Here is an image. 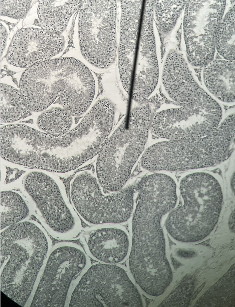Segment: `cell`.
Instances as JSON below:
<instances>
[{
  "label": "cell",
  "mask_w": 235,
  "mask_h": 307,
  "mask_svg": "<svg viewBox=\"0 0 235 307\" xmlns=\"http://www.w3.org/2000/svg\"><path fill=\"white\" fill-rule=\"evenodd\" d=\"M82 0L39 1L37 14L42 29L57 34L65 31L72 14Z\"/></svg>",
  "instance_id": "19"
},
{
  "label": "cell",
  "mask_w": 235,
  "mask_h": 307,
  "mask_svg": "<svg viewBox=\"0 0 235 307\" xmlns=\"http://www.w3.org/2000/svg\"><path fill=\"white\" fill-rule=\"evenodd\" d=\"M117 5L115 0H86L78 19L81 51L93 66L106 69L115 61L117 45Z\"/></svg>",
  "instance_id": "8"
},
{
  "label": "cell",
  "mask_w": 235,
  "mask_h": 307,
  "mask_svg": "<svg viewBox=\"0 0 235 307\" xmlns=\"http://www.w3.org/2000/svg\"><path fill=\"white\" fill-rule=\"evenodd\" d=\"M143 1H121L118 67L119 70L125 72H133Z\"/></svg>",
  "instance_id": "17"
},
{
  "label": "cell",
  "mask_w": 235,
  "mask_h": 307,
  "mask_svg": "<svg viewBox=\"0 0 235 307\" xmlns=\"http://www.w3.org/2000/svg\"><path fill=\"white\" fill-rule=\"evenodd\" d=\"M167 240L132 241L129 265L138 288L147 298L159 300L173 280Z\"/></svg>",
  "instance_id": "11"
},
{
  "label": "cell",
  "mask_w": 235,
  "mask_h": 307,
  "mask_svg": "<svg viewBox=\"0 0 235 307\" xmlns=\"http://www.w3.org/2000/svg\"><path fill=\"white\" fill-rule=\"evenodd\" d=\"M225 1H188L183 21L188 62L204 67L213 60L215 34L222 22Z\"/></svg>",
  "instance_id": "10"
},
{
  "label": "cell",
  "mask_w": 235,
  "mask_h": 307,
  "mask_svg": "<svg viewBox=\"0 0 235 307\" xmlns=\"http://www.w3.org/2000/svg\"><path fill=\"white\" fill-rule=\"evenodd\" d=\"M83 237L86 252L100 263L117 264L129 258L132 240L126 229L119 224L94 225Z\"/></svg>",
  "instance_id": "15"
},
{
  "label": "cell",
  "mask_w": 235,
  "mask_h": 307,
  "mask_svg": "<svg viewBox=\"0 0 235 307\" xmlns=\"http://www.w3.org/2000/svg\"><path fill=\"white\" fill-rule=\"evenodd\" d=\"M24 186L46 223L59 239L71 240L81 232V221L55 181L40 171L28 174Z\"/></svg>",
  "instance_id": "9"
},
{
  "label": "cell",
  "mask_w": 235,
  "mask_h": 307,
  "mask_svg": "<svg viewBox=\"0 0 235 307\" xmlns=\"http://www.w3.org/2000/svg\"><path fill=\"white\" fill-rule=\"evenodd\" d=\"M28 110L20 91L6 84L1 85V122L12 123L24 117Z\"/></svg>",
  "instance_id": "21"
},
{
  "label": "cell",
  "mask_w": 235,
  "mask_h": 307,
  "mask_svg": "<svg viewBox=\"0 0 235 307\" xmlns=\"http://www.w3.org/2000/svg\"><path fill=\"white\" fill-rule=\"evenodd\" d=\"M179 189L183 204L168 214L166 229L177 241L201 240L213 233L217 225L223 206L222 186L210 174L198 172L183 177Z\"/></svg>",
  "instance_id": "2"
},
{
  "label": "cell",
  "mask_w": 235,
  "mask_h": 307,
  "mask_svg": "<svg viewBox=\"0 0 235 307\" xmlns=\"http://www.w3.org/2000/svg\"><path fill=\"white\" fill-rule=\"evenodd\" d=\"M230 229L232 231H234V211L231 214L229 221Z\"/></svg>",
  "instance_id": "28"
},
{
  "label": "cell",
  "mask_w": 235,
  "mask_h": 307,
  "mask_svg": "<svg viewBox=\"0 0 235 307\" xmlns=\"http://www.w3.org/2000/svg\"><path fill=\"white\" fill-rule=\"evenodd\" d=\"M151 117L141 110L132 112L109 137L98 154L97 178L106 191L122 189L129 180L133 165L144 149Z\"/></svg>",
  "instance_id": "4"
},
{
  "label": "cell",
  "mask_w": 235,
  "mask_h": 307,
  "mask_svg": "<svg viewBox=\"0 0 235 307\" xmlns=\"http://www.w3.org/2000/svg\"><path fill=\"white\" fill-rule=\"evenodd\" d=\"M46 261L30 306H65L91 265L90 258L79 245L62 242L51 247Z\"/></svg>",
  "instance_id": "5"
},
{
  "label": "cell",
  "mask_w": 235,
  "mask_h": 307,
  "mask_svg": "<svg viewBox=\"0 0 235 307\" xmlns=\"http://www.w3.org/2000/svg\"><path fill=\"white\" fill-rule=\"evenodd\" d=\"M44 233L29 222L10 226L1 234V290L23 307L33 288L39 271L50 252Z\"/></svg>",
  "instance_id": "1"
},
{
  "label": "cell",
  "mask_w": 235,
  "mask_h": 307,
  "mask_svg": "<svg viewBox=\"0 0 235 307\" xmlns=\"http://www.w3.org/2000/svg\"><path fill=\"white\" fill-rule=\"evenodd\" d=\"M235 118L227 116L209 134L196 138L171 140L149 147L145 161L150 171H183L215 166L226 159L232 151Z\"/></svg>",
  "instance_id": "3"
},
{
  "label": "cell",
  "mask_w": 235,
  "mask_h": 307,
  "mask_svg": "<svg viewBox=\"0 0 235 307\" xmlns=\"http://www.w3.org/2000/svg\"><path fill=\"white\" fill-rule=\"evenodd\" d=\"M72 115L64 108L55 107L42 112L37 121L38 128L45 133L58 134L69 130Z\"/></svg>",
  "instance_id": "25"
},
{
  "label": "cell",
  "mask_w": 235,
  "mask_h": 307,
  "mask_svg": "<svg viewBox=\"0 0 235 307\" xmlns=\"http://www.w3.org/2000/svg\"><path fill=\"white\" fill-rule=\"evenodd\" d=\"M188 1L155 0L154 20L161 38L173 29Z\"/></svg>",
  "instance_id": "22"
},
{
  "label": "cell",
  "mask_w": 235,
  "mask_h": 307,
  "mask_svg": "<svg viewBox=\"0 0 235 307\" xmlns=\"http://www.w3.org/2000/svg\"><path fill=\"white\" fill-rule=\"evenodd\" d=\"M68 62V57L50 59L24 71L19 88L28 110L42 112L61 96Z\"/></svg>",
  "instance_id": "13"
},
{
  "label": "cell",
  "mask_w": 235,
  "mask_h": 307,
  "mask_svg": "<svg viewBox=\"0 0 235 307\" xmlns=\"http://www.w3.org/2000/svg\"><path fill=\"white\" fill-rule=\"evenodd\" d=\"M8 36L7 29L1 23V55L2 56L6 47Z\"/></svg>",
  "instance_id": "27"
},
{
  "label": "cell",
  "mask_w": 235,
  "mask_h": 307,
  "mask_svg": "<svg viewBox=\"0 0 235 307\" xmlns=\"http://www.w3.org/2000/svg\"><path fill=\"white\" fill-rule=\"evenodd\" d=\"M141 292L117 264L97 263L83 275L71 297L69 307H144Z\"/></svg>",
  "instance_id": "6"
},
{
  "label": "cell",
  "mask_w": 235,
  "mask_h": 307,
  "mask_svg": "<svg viewBox=\"0 0 235 307\" xmlns=\"http://www.w3.org/2000/svg\"><path fill=\"white\" fill-rule=\"evenodd\" d=\"M202 77L207 91L218 102L234 103V60L213 59L204 67Z\"/></svg>",
  "instance_id": "18"
},
{
  "label": "cell",
  "mask_w": 235,
  "mask_h": 307,
  "mask_svg": "<svg viewBox=\"0 0 235 307\" xmlns=\"http://www.w3.org/2000/svg\"><path fill=\"white\" fill-rule=\"evenodd\" d=\"M154 5L151 1L144 3L137 62L158 64L153 26Z\"/></svg>",
  "instance_id": "20"
},
{
  "label": "cell",
  "mask_w": 235,
  "mask_h": 307,
  "mask_svg": "<svg viewBox=\"0 0 235 307\" xmlns=\"http://www.w3.org/2000/svg\"><path fill=\"white\" fill-rule=\"evenodd\" d=\"M216 49L225 59H235V10L230 9L216 31Z\"/></svg>",
  "instance_id": "24"
},
{
  "label": "cell",
  "mask_w": 235,
  "mask_h": 307,
  "mask_svg": "<svg viewBox=\"0 0 235 307\" xmlns=\"http://www.w3.org/2000/svg\"><path fill=\"white\" fill-rule=\"evenodd\" d=\"M1 230L18 223L29 214V208L24 199L12 191L1 192Z\"/></svg>",
  "instance_id": "23"
},
{
  "label": "cell",
  "mask_w": 235,
  "mask_h": 307,
  "mask_svg": "<svg viewBox=\"0 0 235 307\" xmlns=\"http://www.w3.org/2000/svg\"><path fill=\"white\" fill-rule=\"evenodd\" d=\"M212 123L184 107L171 108L156 113L151 130L156 136L170 140H184L206 136L212 131Z\"/></svg>",
  "instance_id": "16"
},
{
  "label": "cell",
  "mask_w": 235,
  "mask_h": 307,
  "mask_svg": "<svg viewBox=\"0 0 235 307\" xmlns=\"http://www.w3.org/2000/svg\"><path fill=\"white\" fill-rule=\"evenodd\" d=\"M97 177L84 171L72 180L70 195L79 216L88 225L119 224L132 214L135 183L110 194L104 191Z\"/></svg>",
  "instance_id": "7"
},
{
  "label": "cell",
  "mask_w": 235,
  "mask_h": 307,
  "mask_svg": "<svg viewBox=\"0 0 235 307\" xmlns=\"http://www.w3.org/2000/svg\"><path fill=\"white\" fill-rule=\"evenodd\" d=\"M162 82L174 101L200 114H213L220 104L197 82L186 60L178 52L170 50L164 64Z\"/></svg>",
  "instance_id": "12"
},
{
  "label": "cell",
  "mask_w": 235,
  "mask_h": 307,
  "mask_svg": "<svg viewBox=\"0 0 235 307\" xmlns=\"http://www.w3.org/2000/svg\"><path fill=\"white\" fill-rule=\"evenodd\" d=\"M31 0H1V15L21 19L26 15L31 5Z\"/></svg>",
  "instance_id": "26"
},
{
  "label": "cell",
  "mask_w": 235,
  "mask_h": 307,
  "mask_svg": "<svg viewBox=\"0 0 235 307\" xmlns=\"http://www.w3.org/2000/svg\"><path fill=\"white\" fill-rule=\"evenodd\" d=\"M65 44L61 35L42 28H22L14 35L6 59L11 65L28 68L50 59L63 51Z\"/></svg>",
  "instance_id": "14"
}]
</instances>
